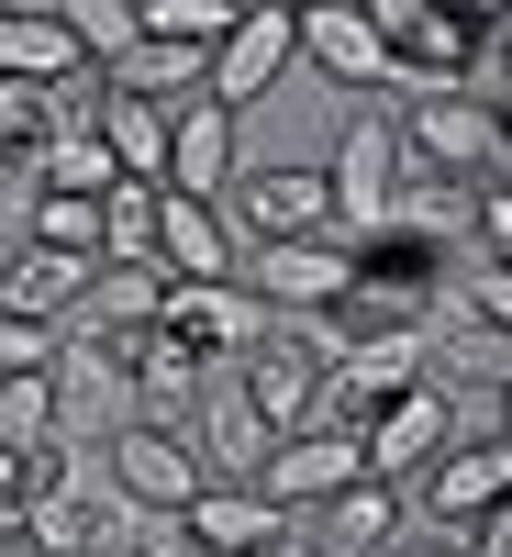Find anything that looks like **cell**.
<instances>
[{
  "label": "cell",
  "instance_id": "cell-26",
  "mask_svg": "<svg viewBox=\"0 0 512 557\" xmlns=\"http://www.w3.org/2000/svg\"><path fill=\"white\" fill-rule=\"evenodd\" d=\"M157 201L146 178H112V201H101V268H157Z\"/></svg>",
  "mask_w": 512,
  "mask_h": 557
},
{
  "label": "cell",
  "instance_id": "cell-31",
  "mask_svg": "<svg viewBox=\"0 0 512 557\" xmlns=\"http://www.w3.org/2000/svg\"><path fill=\"white\" fill-rule=\"evenodd\" d=\"M123 557H201V535H190V513H134Z\"/></svg>",
  "mask_w": 512,
  "mask_h": 557
},
{
  "label": "cell",
  "instance_id": "cell-24",
  "mask_svg": "<svg viewBox=\"0 0 512 557\" xmlns=\"http://www.w3.org/2000/svg\"><path fill=\"white\" fill-rule=\"evenodd\" d=\"M469 212H479V190H457V178H412V168H401V190H390V223H379V235H412V246L457 257Z\"/></svg>",
  "mask_w": 512,
  "mask_h": 557
},
{
  "label": "cell",
  "instance_id": "cell-2",
  "mask_svg": "<svg viewBox=\"0 0 512 557\" xmlns=\"http://www.w3.org/2000/svg\"><path fill=\"white\" fill-rule=\"evenodd\" d=\"M401 123V168L412 178H457V190H490L501 168V123H490V89H424V101H390Z\"/></svg>",
  "mask_w": 512,
  "mask_h": 557
},
{
  "label": "cell",
  "instance_id": "cell-32",
  "mask_svg": "<svg viewBox=\"0 0 512 557\" xmlns=\"http://www.w3.org/2000/svg\"><path fill=\"white\" fill-rule=\"evenodd\" d=\"M469 323L512 346V268H479V278H469Z\"/></svg>",
  "mask_w": 512,
  "mask_h": 557
},
{
  "label": "cell",
  "instance_id": "cell-28",
  "mask_svg": "<svg viewBox=\"0 0 512 557\" xmlns=\"http://www.w3.org/2000/svg\"><path fill=\"white\" fill-rule=\"evenodd\" d=\"M57 435V391H45V368L34 380H0V446H45Z\"/></svg>",
  "mask_w": 512,
  "mask_h": 557
},
{
  "label": "cell",
  "instance_id": "cell-35",
  "mask_svg": "<svg viewBox=\"0 0 512 557\" xmlns=\"http://www.w3.org/2000/svg\"><path fill=\"white\" fill-rule=\"evenodd\" d=\"M479 57H501V89H512V0H490V23H479Z\"/></svg>",
  "mask_w": 512,
  "mask_h": 557
},
{
  "label": "cell",
  "instance_id": "cell-17",
  "mask_svg": "<svg viewBox=\"0 0 512 557\" xmlns=\"http://www.w3.org/2000/svg\"><path fill=\"white\" fill-rule=\"evenodd\" d=\"M89 57H78V34L57 0H0V78H23V89H67Z\"/></svg>",
  "mask_w": 512,
  "mask_h": 557
},
{
  "label": "cell",
  "instance_id": "cell-16",
  "mask_svg": "<svg viewBox=\"0 0 512 557\" xmlns=\"http://www.w3.org/2000/svg\"><path fill=\"white\" fill-rule=\"evenodd\" d=\"M401 513H412V491L401 480H357V491H335V502H312V546L323 557H390L401 546Z\"/></svg>",
  "mask_w": 512,
  "mask_h": 557
},
{
  "label": "cell",
  "instance_id": "cell-3",
  "mask_svg": "<svg viewBox=\"0 0 512 557\" xmlns=\"http://www.w3.org/2000/svg\"><path fill=\"white\" fill-rule=\"evenodd\" d=\"M323 190H335V246H379V223H390V190H401V123L390 101L379 112H357L335 134V157H323Z\"/></svg>",
  "mask_w": 512,
  "mask_h": 557
},
{
  "label": "cell",
  "instance_id": "cell-36",
  "mask_svg": "<svg viewBox=\"0 0 512 557\" xmlns=\"http://www.w3.org/2000/svg\"><path fill=\"white\" fill-rule=\"evenodd\" d=\"M390 557H469V535H446V524H435V535H401Z\"/></svg>",
  "mask_w": 512,
  "mask_h": 557
},
{
  "label": "cell",
  "instance_id": "cell-15",
  "mask_svg": "<svg viewBox=\"0 0 512 557\" xmlns=\"http://www.w3.org/2000/svg\"><path fill=\"white\" fill-rule=\"evenodd\" d=\"M235 112H223L212 101V89H201V101H178L167 112V201H223V190H235Z\"/></svg>",
  "mask_w": 512,
  "mask_h": 557
},
{
  "label": "cell",
  "instance_id": "cell-34",
  "mask_svg": "<svg viewBox=\"0 0 512 557\" xmlns=\"http://www.w3.org/2000/svg\"><path fill=\"white\" fill-rule=\"evenodd\" d=\"M469 557H512V502H490V513L469 524Z\"/></svg>",
  "mask_w": 512,
  "mask_h": 557
},
{
  "label": "cell",
  "instance_id": "cell-21",
  "mask_svg": "<svg viewBox=\"0 0 512 557\" xmlns=\"http://www.w3.org/2000/svg\"><path fill=\"white\" fill-rule=\"evenodd\" d=\"M123 368H134V401H146V424H178V435H190V412H201V391H212V368L178 346L167 323H157L146 346H123Z\"/></svg>",
  "mask_w": 512,
  "mask_h": 557
},
{
  "label": "cell",
  "instance_id": "cell-20",
  "mask_svg": "<svg viewBox=\"0 0 512 557\" xmlns=\"http://www.w3.org/2000/svg\"><path fill=\"white\" fill-rule=\"evenodd\" d=\"M190 535H201V557H267L278 535H290V513H278L267 491H246V480H212L190 502Z\"/></svg>",
  "mask_w": 512,
  "mask_h": 557
},
{
  "label": "cell",
  "instance_id": "cell-14",
  "mask_svg": "<svg viewBox=\"0 0 512 557\" xmlns=\"http://www.w3.org/2000/svg\"><path fill=\"white\" fill-rule=\"evenodd\" d=\"M412 502H424V513H435L446 535H469V524L490 513V502H512V446H490V435H457V446L435 457V469L412 480Z\"/></svg>",
  "mask_w": 512,
  "mask_h": 557
},
{
  "label": "cell",
  "instance_id": "cell-1",
  "mask_svg": "<svg viewBox=\"0 0 512 557\" xmlns=\"http://www.w3.org/2000/svg\"><path fill=\"white\" fill-rule=\"evenodd\" d=\"M367 23L390 45V101H424V89H479V23L490 0H367Z\"/></svg>",
  "mask_w": 512,
  "mask_h": 557
},
{
  "label": "cell",
  "instance_id": "cell-29",
  "mask_svg": "<svg viewBox=\"0 0 512 557\" xmlns=\"http://www.w3.org/2000/svg\"><path fill=\"white\" fill-rule=\"evenodd\" d=\"M57 323H34V312H0V380H34V368H57Z\"/></svg>",
  "mask_w": 512,
  "mask_h": 557
},
{
  "label": "cell",
  "instance_id": "cell-38",
  "mask_svg": "<svg viewBox=\"0 0 512 557\" xmlns=\"http://www.w3.org/2000/svg\"><path fill=\"white\" fill-rule=\"evenodd\" d=\"M490 123H501V168H512V89H501V101H490Z\"/></svg>",
  "mask_w": 512,
  "mask_h": 557
},
{
  "label": "cell",
  "instance_id": "cell-10",
  "mask_svg": "<svg viewBox=\"0 0 512 557\" xmlns=\"http://www.w3.org/2000/svg\"><path fill=\"white\" fill-rule=\"evenodd\" d=\"M357 480H367V446L335 435V424H301V435L267 446V469H257L246 491H267L278 513H312V502H335V491H357Z\"/></svg>",
  "mask_w": 512,
  "mask_h": 557
},
{
  "label": "cell",
  "instance_id": "cell-6",
  "mask_svg": "<svg viewBox=\"0 0 512 557\" xmlns=\"http://www.w3.org/2000/svg\"><path fill=\"white\" fill-rule=\"evenodd\" d=\"M167 335L190 346L201 368H235L246 346L278 335V312L246 290V278H167Z\"/></svg>",
  "mask_w": 512,
  "mask_h": 557
},
{
  "label": "cell",
  "instance_id": "cell-7",
  "mask_svg": "<svg viewBox=\"0 0 512 557\" xmlns=\"http://www.w3.org/2000/svg\"><path fill=\"white\" fill-rule=\"evenodd\" d=\"M235 278H246V290H257L278 323H323V312L357 290V257H346L335 235H312V246H246Z\"/></svg>",
  "mask_w": 512,
  "mask_h": 557
},
{
  "label": "cell",
  "instance_id": "cell-19",
  "mask_svg": "<svg viewBox=\"0 0 512 557\" xmlns=\"http://www.w3.org/2000/svg\"><path fill=\"white\" fill-rule=\"evenodd\" d=\"M167 323V278L157 268H101L89 278V301L67 312V335H101V346H146Z\"/></svg>",
  "mask_w": 512,
  "mask_h": 557
},
{
  "label": "cell",
  "instance_id": "cell-33",
  "mask_svg": "<svg viewBox=\"0 0 512 557\" xmlns=\"http://www.w3.org/2000/svg\"><path fill=\"white\" fill-rule=\"evenodd\" d=\"M34 513V502H23V446H0V535H12Z\"/></svg>",
  "mask_w": 512,
  "mask_h": 557
},
{
  "label": "cell",
  "instance_id": "cell-18",
  "mask_svg": "<svg viewBox=\"0 0 512 557\" xmlns=\"http://www.w3.org/2000/svg\"><path fill=\"white\" fill-rule=\"evenodd\" d=\"M246 246L235 223H223V201H157V278H235Z\"/></svg>",
  "mask_w": 512,
  "mask_h": 557
},
{
  "label": "cell",
  "instance_id": "cell-13",
  "mask_svg": "<svg viewBox=\"0 0 512 557\" xmlns=\"http://www.w3.org/2000/svg\"><path fill=\"white\" fill-rule=\"evenodd\" d=\"M235 391L267 412V435H301V424H312V401H323V346L301 335V323H278L267 346L235 357Z\"/></svg>",
  "mask_w": 512,
  "mask_h": 557
},
{
  "label": "cell",
  "instance_id": "cell-11",
  "mask_svg": "<svg viewBox=\"0 0 512 557\" xmlns=\"http://www.w3.org/2000/svg\"><path fill=\"white\" fill-rule=\"evenodd\" d=\"M290 34H301V67H323L335 89H390V45L367 23V0H290Z\"/></svg>",
  "mask_w": 512,
  "mask_h": 557
},
{
  "label": "cell",
  "instance_id": "cell-25",
  "mask_svg": "<svg viewBox=\"0 0 512 557\" xmlns=\"http://www.w3.org/2000/svg\"><path fill=\"white\" fill-rule=\"evenodd\" d=\"M89 134L112 146V168H123V178H146V190H167V112H157V101H123V89H112Z\"/></svg>",
  "mask_w": 512,
  "mask_h": 557
},
{
  "label": "cell",
  "instance_id": "cell-8",
  "mask_svg": "<svg viewBox=\"0 0 512 557\" xmlns=\"http://www.w3.org/2000/svg\"><path fill=\"white\" fill-rule=\"evenodd\" d=\"M112 491H123V513H190L212 491V469L190 457L178 424H123L112 435Z\"/></svg>",
  "mask_w": 512,
  "mask_h": 557
},
{
  "label": "cell",
  "instance_id": "cell-4",
  "mask_svg": "<svg viewBox=\"0 0 512 557\" xmlns=\"http://www.w3.org/2000/svg\"><path fill=\"white\" fill-rule=\"evenodd\" d=\"M223 223H235V246H312L335 235V190H323V168H235Z\"/></svg>",
  "mask_w": 512,
  "mask_h": 557
},
{
  "label": "cell",
  "instance_id": "cell-37",
  "mask_svg": "<svg viewBox=\"0 0 512 557\" xmlns=\"http://www.w3.org/2000/svg\"><path fill=\"white\" fill-rule=\"evenodd\" d=\"M490 446H512V380H501V412H490Z\"/></svg>",
  "mask_w": 512,
  "mask_h": 557
},
{
  "label": "cell",
  "instance_id": "cell-22",
  "mask_svg": "<svg viewBox=\"0 0 512 557\" xmlns=\"http://www.w3.org/2000/svg\"><path fill=\"white\" fill-rule=\"evenodd\" d=\"M267 412L246 401V391H201V412H190V457L201 469H223V480H257L267 469Z\"/></svg>",
  "mask_w": 512,
  "mask_h": 557
},
{
  "label": "cell",
  "instance_id": "cell-12",
  "mask_svg": "<svg viewBox=\"0 0 512 557\" xmlns=\"http://www.w3.org/2000/svg\"><path fill=\"white\" fill-rule=\"evenodd\" d=\"M45 391H57V435L78 446V435H123V401H134V368H123V346H101V335H67L57 346V368H45Z\"/></svg>",
  "mask_w": 512,
  "mask_h": 557
},
{
  "label": "cell",
  "instance_id": "cell-9",
  "mask_svg": "<svg viewBox=\"0 0 512 557\" xmlns=\"http://www.w3.org/2000/svg\"><path fill=\"white\" fill-rule=\"evenodd\" d=\"M357 446H367V480H401V491H412V480L457 446V391H446V380H412L401 401H379V424H367Z\"/></svg>",
  "mask_w": 512,
  "mask_h": 557
},
{
  "label": "cell",
  "instance_id": "cell-30",
  "mask_svg": "<svg viewBox=\"0 0 512 557\" xmlns=\"http://www.w3.org/2000/svg\"><path fill=\"white\" fill-rule=\"evenodd\" d=\"M469 246H479V268H512V178H490V190H479Z\"/></svg>",
  "mask_w": 512,
  "mask_h": 557
},
{
  "label": "cell",
  "instance_id": "cell-5",
  "mask_svg": "<svg viewBox=\"0 0 512 557\" xmlns=\"http://www.w3.org/2000/svg\"><path fill=\"white\" fill-rule=\"evenodd\" d=\"M290 67H301V34H290V0H246V12H235V34L212 45V78H201V89H212V101H223V112L246 123V112H257L267 89L290 78Z\"/></svg>",
  "mask_w": 512,
  "mask_h": 557
},
{
  "label": "cell",
  "instance_id": "cell-23",
  "mask_svg": "<svg viewBox=\"0 0 512 557\" xmlns=\"http://www.w3.org/2000/svg\"><path fill=\"white\" fill-rule=\"evenodd\" d=\"M89 278H101V268H78L57 246H12V268H0V312H34V323L67 335V312L89 301Z\"/></svg>",
  "mask_w": 512,
  "mask_h": 557
},
{
  "label": "cell",
  "instance_id": "cell-27",
  "mask_svg": "<svg viewBox=\"0 0 512 557\" xmlns=\"http://www.w3.org/2000/svg\"><path fill=\"white\" fill-rule=\"evenodd\" d=\"M246 0H134V23H146V45H190V57H212L223 34H235Z\"/></svg>",
  "mask_w": 512,
  "mask_h": 557
}]
</instances>
